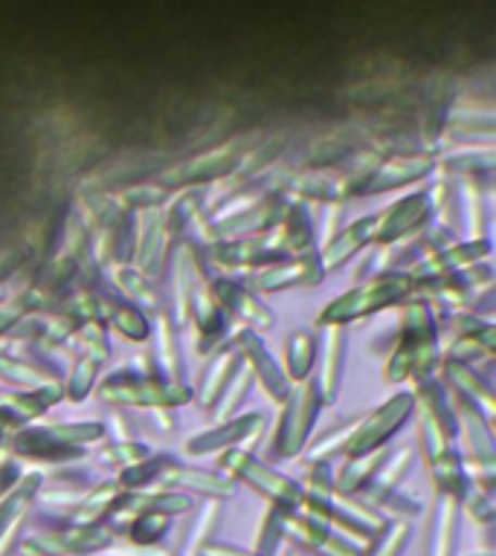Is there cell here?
<instances>
[{"label": "cell", "mask_w": 496, "mask_h": 556, "mask_svg": "<svg viewBox=\"0 0 496 556\" xmlns=\"http://www.w3.org/2000/svg\"><path fill=\"white\" fill-rule=\"evenodd\" d=\"M191 507L189 495L181 493H122L111 507L113 521H128L139 513H183Z\"/></svg>", "instance_id": "obj_13"}, {"label": "cell", "mask_w": 496, "mask_h": 556, "mask_svg": "<svg viewBox=\"0 0 496 556\" xmlns=\"http://www.w3.org/2000/svg\"><path fill=\"white\" fill-rule=\"evenodd\" d=\"M116 281H120L122 290H125L134 302H142V304L157 302V293L151 290V285H148V278H142L139 273H134V269H120V273H116Z\"/></svg>", "instance_id": "obj_43"}, {"label": "cell", "mask_w": 496, "mask_h": 556, "mask_svg": "<svg viewBox=\"0 0 496 556\" xmlns=\"http://www.w3.org/2000/svg\"><path fill=\"white\" fill-rule=\"evenodd\" d=\"M111 542V530L99 525H76L70 530H59V533H47V536L33 539L35 547H41L44 554L64 556V554H90L99 551Z\"/></svg>", "instance_id": "obj_9"}, {"label": "cell", "mask_w": 496, "mask_h": 556, "mask_svg": "<svg viewBox=\"0 0 496 556\" xmlns=\"http://www.w3.org/2000/svg\"><path fill=\"white\" fill-rule=\"evenodd\" d=\"M456 510L459 502L450 495H442V502L435 507L433 536H430V556H450L452 551V530H456Z\"/></svg>", "instance_id": "obj_27"}, {"label": "cell", "mask_w": 496, "mask_h": 556, "mask_svg": "<svg viewBox=\"0 0 496 556\" xmlns=\"http://www.w3.org/2000/svg\"><path fill=\"white\" fill-rule=\"evenodd\" d=\"M157 333H160V359H163L165 371L177 374L181 371V356H177V351H174V339H172V328H169V321L160 319V328H157Z\"/></svg>", "instance_id": "obj_47"}, {"label": "cell", "mask_w": 496, "mask_h": 556, "mask_svg": "<svg viewBox=\"0 0 496 556\" xmlns=\"http://www.w3.org/2000/svg\"><path fill=\"white\" fill-rule=\"evenodd\" d=\"M355 429H357V420H348V424L337 426L334 432H325V434H322V438H320V441L313 443L311 452H308V455H311L313 460L331 458L334 452L346 450L348 441H351V434H355Z\"/></svg>", "instance_id": "obj_39"}, {"label": "cell", "mask_w": 496, "mask_h": 556, "mask_svg": "<svg viewBox=\"0 0 496 556\" xmlns=\"http://www.w3.org/2000/svg\"><path fill=\"white\" fill-rule=\"evenodd\" d=\"M343 345H346V330L343 325H328L325 328V351H322V371L317 391H320L322 403H331L337 397V380H339V365H343Z\"/></svg>", "instance_id": "obj_20"}, {"label": "cell", "mask_w": 496, "mask_h": 556, "mask_svg": "<svg viewBox=\"0 0 496 556\" xmlns=\"http://www.w3.org/2000/svg\"><path fill=\"white\" fill-rule=\"evenodd\" d=\"M235 163H238V151H235V146L230 142V146L218 148V151H209V154L198 156V160L183 163L181 168H174V172L165 174V180L191 186V182L212 180V177H221V174L233 172Z\"/></svg>", "instance_id": "obj_15"}, {"label": "cell", "mask_w": 496, "mask_h": 556, "mask_svg": "<svg viewBox=\"0 0 496 556\" xmlns=\"http://www.w3.org/2000/svg\"><path fill=\"white\" fill-rule=\"evenodd\" d=\"M218 516H221V507H218V502H207L203 507H200L198 521H195L189 533H186V542H183V547H181V556H198L200 554V547L209 542V533L215 530Z\"/></svg>", "instance_id": "obj_37"}, {"label": "cell", "mask_w": 496, "mask_h": 556, "mask_svg": "<svg viewBox=\"0 0 496 556\" xmlns=\"http://www.w3.org/2000/svg\"><path fill=\"white\" fill-rule=\"evenodd\" d=\"M238 354L247 356V365H250V371H256L264 382V389L273 394L276 400H285L287 397V374L278 371V365L273 363V356L264 351L261 345V339L252 333V330H241L238 333Z\"/></svg>", "instance_id": "obj_14"}, {"label": "cell", "mask_w": 496, "mask_h": 556, "mask_svg": "<svg viewBox=\"0 0 496 556\" xmlns=\"http://www.w3.org/2000/svg\"><path fill=\"white\" fill-rule=\"evenodd\" d=\"M435 365V325L426 302H409L395 356L386 365V380L398 382L409 374H426Z\"/></svg>", "instance_id": "obj_1"}, {"label": "cell", "mask_w": 496, "mask_h": 556, "mask_svg": "<svg viewBox=\"0 0 496 556\" xmlns=\"http://www.w3.org/2000/svg\"><path fill=\"white\" fill-rule=\"evenodd\" d=\"M221 467L235 472L241 481L256 486L259 493H264L270 502L278 504V507H285V510H299V507H302V486L282 476V472H276V469H270L268 464L256 460L247 450H226L224 455H221Z\"/></svg>", "instance_id": "obj_4"}, {"label": "cell", "mask_w": 496, "mask_h": 556, "mask_svg": "<svg viewBox=\"0 0 496 556\" xmlns=\"http://www.w3.org/2000/svg\"><path fill=\"white\" fill-rule=\"evenodd\" d=\"M29 299H33V293L24 295V299H15V302H9V304H3V307H0V333L24 319V313L33 307V304H29Z\"/></svg>", "instance_id": "obj_48"}, {"label": "cell", "mask_w": 496, "mask_h": 556, "mask_svg": "<svg viewBox=\"0 0 496 556\" xmlns=\"http://www.w3.org/2000/svg\"><path fill=\"white\" fill-rule=\"evenodd\" d=\"M154 484L186 486V490H198V493H207L212 495V498H233L235 495L233 481H226V478L215 476V472H207V469L181 467V464L172 458H165V464L160 467V472H157Z\"/></svg>", "instance_id": "obj_10"}, {"label": "cell", "mask_w": 496, "mask_h": 556, "mask_svg": "<svg viewBox=\"0 0 496 556\" xmlns=\"http://www.w3.org/2000/svg\"><path fill=\"white\" fill-rule=\"evenodd\" d=\"M409 464H412V446H404V450H398L395 455H389L386 464H381L377 478H374V498H377V502L386 498V495L395 490V484H398L400 478L407 476Z\"/></svg>", "instance_id": "obj_36"}, {"label": "cell", "mask_w": 496, "mask_h": 556, "mask_svg": "<svg viewBox=\"0 0 496 556\" xmlns=\"http://www.w3.org/2000/svg\"><path fill=\"white\" fill-rule=\"evenodd\" d=\"M264 432V417L261 415H244L235 417V420H224L221 426H215L212 432H203L198 438H191L186 443V452L189 455H209V452L226 450V446H233V443L244 441L247 446L259 441V434Z\"/></svg>", "instance_id": "obj_7"}, {"label": "cell", "mask_w": 496, "mask_h": 556, "mask_svg": "<svg viewBox=\"0 0 496 556\" xmlns=\"http://www.w3.org/2000/svg\"><path fill=\"white\" fill-rule=\"evenodd\" d=\"M487 250H491V243L487 241H468V243H456V247H450V250L438 252L435 258L424 261L421 267L416 269V276H430L435 278L438 273H447V269H461V267H470V264H476L482 255H487ZM412 276V278H416Z\"/></svg>", "instance_id": "obj_21"}, {"label": "cell", "mask_w": 496, "mask_h": 556, "mask_svg": "<svg viewBox=\"0 0 496 556\" xmlns=\"http://www.w3.org/2000/svg\"><path fill=\"white\" fill-rule=\"evenodd\" d=\"M212 295H215V302L221 304V307L238 313L244 321H250L256 328H270V325H273V313H270L261 302H256L241 285L230 281V278H221V281L212 287Z\"/></svg>", "instance_id": "obj_19"}, {"label": "cell", "mask_w": 496, "mask_h": 556, "mask_svg": "<svg viewBox=\"0 0 496 556\" xmlns=\"http://www.w3.org/2000/svg\"><path fill=\"white\" fill-rule=\"evenodd\" d=\"M15 424H21V420L12 415V408L0 406V441H3L9 432H12V426H15Z\"/></svg>", "instance_id": "obj_50"}, {"label": "cell", "mask_w": 496, "mask_h": 556, "mask_svg": "<svg viewBox=\"0 0 496 556\" xmlns=\"http://www.w3.org/2000/svg\"><path fill=\"white\" fill-rule=\"evenodd\" d=\"M313 247V224L308 212L302 206H287L285 208V232H278V247L276 250L290 258V255H308Z\"/></svg>", "instance_id": "obj_22"}, {"label": "cell", "mask_w": 496, "mask_h": 556, "mask_svg": "<svg viewBox=\"0 0 496 556\" xmlns=\"http://www.w3.org/2000/svg\"><path fill=\"white\" fill-rule=\"evenodd\" d=\"M0 377L9 382H17V386H33V389H44V386H55V377L52 374L38 371L33 363H24V359H0Z\"/></svg>", "instance_id": "obj_38"}, {"label": "cell", "mask_w": 496, "mask_h": 556, "mask_svg": "<svg viewBox=\"0 0 496 556\" xmlns=\"http://www.w3.org/2000/svg\"><path fill=\"white\" fill-rule=\"evenodd\" d=\"M461 424H464V432L470 438V446H473V458H482V464H491L494 458V443H491V432H487V420L479 415L473 406H461L459 412Z\"/></svg>", "instance_id": "obj_34"}, {"label": "cell", "mask_w": 496, "mask_h": 556, "mask_svg": "<svg viewBox=\"0 0 496 556\" xmlns=\"http://www.w3.org/2000/svg\"><path fill=\"white\" fill-rule=\"evenodd\" d=\"M99 359L96 356H82L76 363V368H73V374H70L67 380V397L70 400H82L90 391V386H94L96 374H99Z\"/></svg>", "instance_id": "obj_41"}, {"label": "cell", "mask_w": 496, "mask_h": 556, "mask_svg": "<svg viewBox=\"0 0 496 556\" xmlns=\"http://www.w3.org/2000/svg\"><path fill=\"white\" fill-rule=\"evenodd\" d=\"M146 458H148L146 446H142V443H131V441H120L116 446L102 452V460H108V464H125V467H134V464H139V460H146Z\"/></svg>", "instance_id": "obj_45"}, {"label": "cell", "mask_w": 496, "mask_h": 556, "mask_svg": "<svg viewBox=\"0 0 496 556\" xmlns=\"http://www.w3.org/2000/svg\"><path fill=\"white\" fill-rule=\"evenodd\" d=\"M47 432L55 438V441L67 443V446H78V443H90L102 438V424H59L47 426Z\"/></svg>", "instance_id": "obj_40"}, {"label": "cell", "mask_w": 496, "mask_h": 556, "mask_svg": "<svg viewBox=\"0 0 496 556\" xmlns=\"http://www.w3.org/2000/svg\"><path fill=\"white\" fill-rule=\"evenodd\" d=\"M407 539H409L407 521H392V525H386V533H383L377 547H374L369 556H398L400 551H404V545H407Z\"/></svg>", "instance_id": "obj_42"}, {"label": "cell", "mask_w": 496, "mask_h": 556, "mask_svg": "<svg viewBox=\"0 0 496 556\" xmlns=\"http://www.w3.org/2000/svg\"><path fill=\"white\" fill-rule=\"evenodd\" d=\"M320 403L322 400L320 391H317V382H302L294 394H287V408L276 438L278 455H296V452H302Z\"/></svg>", "instance_id": "obj_6"}, {"label": "cell", "mask_w": 496, "mask_h": 556, "mask_svg": "<svg viewBox=\"0 0 496 556\" xmlns=\"http://www.w3.org/2000/svg\"><path fill=\"white\" fill-rule=\"evenodd\" d=\"M430 168H433L430 156H421V154L395 156V160H386V163L374 165L360 191L395 189V186H404V182H412L418 180V177H424Z\"/></svg>", "instance_id": "obj_12"}, {"label": "cell", "mask_w": 496, "mask_h": 556, "mask_svg": "<svg viewBox=\"0 0 496 556\" xmlns=\"http://www.w3.org/2000/svg\"><path fill=\"white\" fill-rule=\"evenodd\" d=\"M287 374L294 380H305L308 371H311L313 359H317V339H313L311 330H296L294 337L287 339Z\"/></svg>", "instance_id": "obj_30"}, {"label": "cell", "mask_w": 496, "mask_h": 556, "mask_svg": "<svg viewBox=\"0 0 496 556\" xmlns=\"http://www.w3.org/2000/svg\"><path fill=\"white\" fill-rule=\"evenodd\" d=\"M374 226H377V215H369V217H360L357 224L346 226L337 238H328L325 243V250H322L320 261H322V269H331V267H339V264H346L357 250H363L365 243L374 241Z\"/></svg>", "instance_id": "obj_18"}, {"label": "cell", "mask_w": 496, "mask_h": 556, "mask_svg": "<svg viewBox=\"0 0 496 556\" xmlns=\"http://www.w3.org/2000/svg\"><path fill=\"white\" fill-rule=\"evenodd\" d=\"M169 525H172V516H165V513H139L131 519L128 539L139 547H151L163 539Z\"/></svg>", "instance_id": "obj_35"}, {"label": "cell", "mask_w": 496, "mask_h": 556, "mask_svg": "<svg viewBox=\"0 0 496 556\" xmlns=\"http://www.w3.org/2000/svg\"><path fill=\"white\" fill-rule=\"evenodd\" d=\"M325 276V269H322V261L317 252H308V255H299L296 261L290 264H282V267H273V269H264L259 276V287L261 290H285V287H294V285H317L322 281Z\"/></svg>", "instance_id": "obj_16"}, {"label": "cell", "mask_w": 496, "mask_h": 556, "mask_svg": "<svg viewBox=\"0 0 496 556\" xmlns=\"http://www.w3.org/2000/svg\"><path fill=\"white\" fill-rule=\"evenodd\" d=\"M78 339H82V345H85V354L87 356H96L99 363L108 359V339H104V330L102 325H96V321H87L78 328Z\"/></svg>", "instance_id": "obj_44"}, {"label": "cell", "mask_w": 496, "mask_h": 556, "mask_svg": "<svg viewBox=\"0 0 496 556\" xmlns=\"http://www.w3.org/2000/svg\"><path fill=\"white\" fill-rule=\"evenodd\" d=\"M430 469H433L435 484L442 486V495H450L459 502L461 495L470 490L468 472L461 467L459 455L452 450H444L438 455H430Z\"/></svg>", "instance_id": "obj_23"}, {"label": "cell", "mask_w": 496, "mask_h": 556, "mask_svg": "<svg viewBox=\"0 0 496 556\" xmlns=\"http://www.w3.org/2000/svg\"><path fill=\"white\" fill-rule=\"evenodd\" d=\"M238 359H241V354H238V348H226V351H221V354L209 363V368L203 371V380H200V389H198V400L203 403V406H212L218 397H221V391H224L226 380H230V374H233V368L238 365Z\"/></svg>", "instance_id": "obj_24"}, {"label": "cell", "mask_w": 496, "mask_h": 556, "mask_svg": "<svg viewBox=\"0 0 496 556\" xmlns=\"http://www.w3.org/2000/svg\"><path fill=\"white\" fill-rule=\"evenodd\" d=\"M21 554H24V556H52V554H44L41 547H35L33 542H26V545L21 547Z\"/></svg>", "instance_id": "obj_51"}, {"label": "cell", "mask_w": 496, "mask_h": 556, "mask_svg": "<svg viewBox=\"0 0 496 556\" xmlns=\"http://www.w3.org/2000/svg\"><path fill=\"white\" fill-rule=\"evenodd\" d=\"M416 278L409 273H386V276L372 278L369 285L355 287L348 290L346 295H339L337 302H331L320 316V325H343V321L360 319V316H369V313L381 311L386 304L398 302L412 290Z\"/></svg>", "instance_id": "obj_2"}, {"label": "cell", "mask_w": 496, "mask_h": 556, "mask_svg": "<svg viewBox=\"0 0 496 556\" xmlns=\"http://www.w3.org/2000/svg\"><path fill=\"white\" fill-rule=\"evenodd\" d=\"M38 486H41V476L33 472V476L21 478L15 490L0 502V556L9 554V547H12L17 530L26 519V507L33 502V495L38 493Z\"/></svg>", "instance_id": "obj_11"}, {"label": "cell", "mask_w": 496, "mask_h": 556, "mask_svg": "<svg viewBox=\"0 0 496 556\" xmlns=\"http://www.w3.org/2000/svg\"><path fill=\"white\" fill-rule=\"evenodd\" d=\"M12 450L17 455L35 460H52V464H67V460L82 458L78 446H67V443L55 441L47 429H24L12 438Z\"/></svg>", "instance_id": "obj_17"}, {"label": "cell", "mask_w": 496, "mask_h": 556, "mask_svg": "<svg viewBox=\"0 0 496 556\" xmlns=\"http://www.w3.org/2000/svg\"><path fill=\"white\" fill-rule=\"evenodd\" d=\"M412 403L416 397L412 394H395L392 400H386L377 412L365 417L363 424H357L355 434H351V441H348V455L357 458V455H365V452L381 450V443H386L392 434L398 432L404 420L412 412Z\"/></svg>", "instance_id": "obj_5"}, {"label": "cell", "mask_w": 496, "mask_h": 556, "mask_svg": "<svg viewBox=\"0 0 496 556\" xmlns=\"http://www.w3.org/2000/svg\"><path fill=\"white\" fill-rule=\"evenodd\" d=\"M250 382H252L250 365L247 363L235 365L233 374H230V380H226L224 391H221V406H215L218 420H226V417L233 415L235 408L241 406V400L247 397V391H250Z\"/></svg>", "instance_id": "obj_33"}, {"label": "cell", "mask_w": 496, "mask_h": 556, "mask_svg": "<svg viewBox=\"0 0 496 556\" xmlns=\"http://www.w3.org/2000/svg\"><path fill=\"white\" fill-rule=\"evenodd\" d=\"M122 495V490L116 484H102L96 486L94 493L85 495V502L78 504L76 510V525H99L102 521V516H108L111 513V507L116 504V498Z\"/></svg>", "instance_id": "obj_31"}, {"label": "cell", "mask_w": 496, "mask_h": 556, "mask_svg": "<svg viewBox=\"0 0 496 556\" xmlns=\"http://www.w3.org/2000/svg\"><path fill=\"white\" fill-rule=\"evenodd\" d=\"M59 400L61 386L55 382V386H44V389L29 391V394H17V397H12L9 403H3V406L12 408V415H15L17 420H29V417L44 415V412H47L52 403H59Z\"/></svg>", "instance_id": "obj_32"}, {"label": "cell", "mask_w": 496, "mask_h": 556, "mask_svg": "<svg viewBox=\"0 0 496 556\" xmlns=\"http://www.w3.org/2000/svg\"><path fill=\"white\" fill-rule=\"evenodd\" d=\"M198 556H256V554H247V551H238V547H230V545H215V542H207V545L200 547Z\"/></svg>", "instance_id": "obj_49"}, {"label": "cell", "mask_w": 496, "mask_h": 556, "mask_svg": "<svg viewBox=\"0 0 496 556\" xmlns=\"http://www.w3.org/2000/svg\"><path fill=\"white\" fill-rule=\"evenodd\" d=\"M381 464H383L381 450L365 452V455H357V458L348 460L346 469H343V476H339V481H337V486H339L337 493L351 495V493H357V490H363V486L369 484L374 476H377Z\"/></svg>", "instance_id": "obj_26"}, {"label": "cell", "mask_w": 496, "mask_h": 556, "mask_svg": "<svg viewBox=\"0 0 496 556\" xmlns=\"http://www.w3.org/2000/svg\"><path fill=\"white\" fill-rule=\"evenodd\" d=\"M165 198L163 189L157 186H139V189H131L122 194V203L134 208H157V203Z\"/></svg>", "instance_id": "obj_46"}, {"label": "cell", "mask_w": 496, "mask_h": 556, "mask_svg": "<svg viewBox=\"0 0 496 556\" xmlns=\"http://www.w3.org/2000/svg\"><path fill=\"white\" fill-rule=\"evenodd\" d=\"M104 319L116 325V330H122L128 339H146L148 337V319L142 316L139 307L128 302H116V299H108L104 295Z\"/></svg>", "instance_id": "obj_29"}, {"label": "cell", "mask_w": 496, "mask_h": 556, "mask_svg": "<svg viewBox=\"0 0 496 556\" xmlns=\"http://www.w3.org/2000/svg\"><path fill=\"white\" fill-rule=\"evenodd\" d=\"M139 267L142 269H154L160 255H163V241H165V229H163V215L160 212H148L146 220H142V229H139Z\"/></svg>", "instance_id": "obj_28"}, {"label": "cell", "mask_w": 496, "mask_h": 556, "mask_svg": "<svg viewBox=\"0 0 496 556\" xmlns=\"http://www.w3.org/2000/svg\"><path fill=\"white\" fill-rule=\"evenodd\" d=\"M426 217H430V194H409V198L398 200L383 217L377 215L374 241L395 243L404 235L421 229L426 224Z\"/></svg>", "instance_id": "obj_8"}, {"label": "cell", "mask_w": 496, "mask_h": 556, "mask_svg": "<svg viewBox=\"0 0 496 556\" xmlns=\"http://www.w3.org/2000/svg\"><path fill=\"white\" fill-rule=\"evenodd\" d=\"M447 374L452 377V382L459 386L461 394H468L473 400V408H482V417L491 420L494 415V394H491V386H487L476 371H470L468 365L461 363H447Z\"/></svg>", "instance_id": "obj_25"}, {"label": "cell", "mask_w": 496, "mask_h": 556, "mask_svg": "<svg viewBox=\"0 0 496 556\" xmlns=\"http://www.w3.org/2000/svg\"><path fill=\"white\" fill-rule=\"evenodd\" d=\"M99 397L108 403H128V406H151V408H169L189 403L191 391L181 382L157 380L154 374H137L128 368L113 371L111 377H104L99 386Z\"/></svg>", "instance_id": "obj_3"}]
</instances>
